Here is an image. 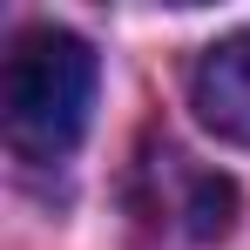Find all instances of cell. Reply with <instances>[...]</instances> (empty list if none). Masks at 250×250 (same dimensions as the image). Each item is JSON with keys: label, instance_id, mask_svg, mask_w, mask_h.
<instances>
[{"label": "cell", "instance_id": "6da1fadb", "mask_svg": "<svg viewBox=\"0 0 250 250\" xmlns=\"http://www.w3.org/2000/svg\"><path fill=\"white\" fill-rule=\"evenodd\" d=\"M95 47L54 21L21 27L0 68V122L14 156L27 163H61L88 135V108H95Z\"/></svg>", "mask_w": 250, "mask_h": 250}, {"label": "cell", "instance_id": "7a4b0ae2", "mask_svg": "<svg viewBox=\"0 0 250 250\" xmlns=\"http://www.w3.org/2000/svg\"><path fill=\"white\" fill-rule=\"evenodd\" d=\"M142 183L156 189V196H149L156 223H169L176 237H189V244L230 237V223H237V189H230V176H216V169H203L196 156H183V149L163 142V149L142 163Z\"/></svg>", "mask_w": 250, "mask_h": 250}, {"label": "cell", "instance_id": "3957f363", "mask_svg": "<svg viewBox=\"0 0 250 250\" xmlns=\"http://www.w3.org/2000/svg\"><path fill=\"white\" fill-rule=\"evenodd\" d=\"M189 108H196V122L209 135L250 149V27L223 34L216 47L196 54V68H189Z\"/></svg>", "mask_w": 250, "mask_h": 250}]
</instances>
